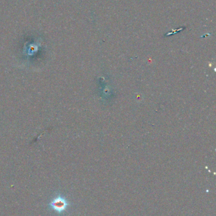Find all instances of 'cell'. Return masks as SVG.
Here are the masks:
<instances>
[{
  "label": "cell",
  "mask_w": 216,
  "mask_h": 216,
  "mask_svg": "<svg viewBox=\"0 0 216 216\" xmlns=\"http://www.w3.org/2000/svg\"><path fill=\"white\" fill-rule=\"evenodd\" d=\"M50 205L55 211L61 212L65 209L67 204L63 198L57 197L53 200Z\"/></svg>",
  "instance_id": "cell-1"
}]
</instances>
